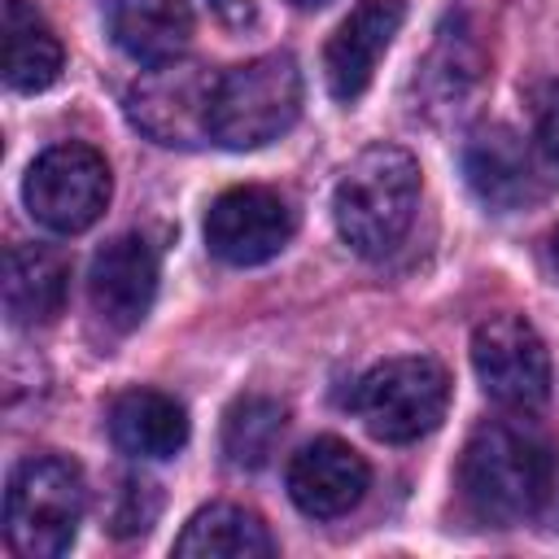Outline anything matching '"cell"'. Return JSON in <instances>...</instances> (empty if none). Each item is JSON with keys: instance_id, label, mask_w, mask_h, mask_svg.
Instances as JSON below:
<instances>
[{"instance_id": "4", "label": "cell", "mask_w": 559, "mask_h": 559, "mask_svg": "<svg viewBox=\"0 0 559 559\" xmlns=\"http://www.w3.org/2000/svg\"><path fill=\"white\" fill-rule=\"evenodd\" d=\"M301 114V70L293 52H262L218 74L210 135L223 148H262L280 140Z\"/></svg>"}, {"instance_id": "13", "label": "cell", "mask_w": 559, "mask_h": 559, "mask_svg": "<svg viewBox=\"0 0 559 559\" xmlns=\"http://www.w3.org/2000/svg\"><path fill=\"white\" fill-rule=\"evenodd\" d=\"M371 485L367 459L341 437H314L288 463V498L310 520H336L362 502Z\"/></svg>"}, {"instance_id": "25", "label": "cell", "mask_w": 559, "mask_h": 559, "mask_svg": "<svg viewBox=\"0 0 559 559\" xmlns=\"http://www.w3.org/2000/svg\"><path fill=\"white\" fill-rule=\"evenodd\" d=\"M555 262H559V227H555Z\"/></svg>"}, {"instance_id": "11", "label": "cell", "mask_w": 559, "mask_h": 559, "mask_svg": "<svg viewBox=\"0 0 559 559\" xmlns=\"http://www.w3.org/2000/svg\"><path fill=\"white\" fill-rule=\"evenodd\" d=\"M87 297L105 328L135 332L157 297V258L144 236H114L96 249L87 271Z\"/></svg>"}, {"instance_id": "20", "label": "cell", "mask_w": 559, "mask_h": 559, "mask_svg": "<svg viewBox=\"0 0 559 559\" xmlns=\"http://www.w3.org/2000/svg\"><path fill=\"white\" fill-rule=\"evenodd\" d=\"M284 424H288V411L275 397H262V393L236 397L223 415V454H227V463L245 467V472L271 463V454L284 437Z\"/></svg>"}, {"instance_id": "23", "label": "cell", "mask_w": 559, "mask_h": 559, "mask_svg": "<svg viewBox=\"0 0 559 559\" xmlns=\"http://www.w3.org/2000/svg\"><path fill=\"white\" fill-rule=\"evenodd\" d=\"M223 22H231V26H249L253 22V0H205Z\"/></svg>"}, {"instance_id": "7", "label": "cell", "mask_w": 559, "mask_h": 559, "mask_svg": "<svg viewBox=\"0 0 559 559\" xmlns=\"http://www.w3.org/2000/svg\"><path fill=\"white\" fill-rule=\"evenodd\" d=\"M109 192H114L109 162L92 144H79V140L44 148L26 166V179H22V201L31 218L61 236L87 231L105 214Z\"/></svg>"}, {"instance_id": "5", "label": "cell", "mask_w": 559, "mask_h": 559, "mask_svg": "<svg viewBox=\"0 0 559 559\" xmlns=\"http://www.w3.org/2000/svg\"><path fill=\"white\" fill-rule=\"evenodd\" d=\"M354 415L376 441L406 445L428 437L450 406V376L428 354L384 358L354 384Z\"/></svg>"}, {"instance_id": "16", "label": "cell", "mask_w": 559, "mask_h": 559, "mask_svg": "<svg viewBox=\"0 0 559 559\" xmlns=\"http://www.w3.org/2000/svg\"><path fill=\"white\" fill-rule=\"evenodd\" d=\"M109 437L131 459H170L188 441V411L162 389H127L109 406Z\"/></svg>"}, {"instance_id": "2", "label": "cell", "mask_w": 559, "mask_h": 559, "mask_svg": "<svg viewBox=\"0 0 559 559\" xmlns=\"http://www.w3.org/2000/svg\"><path fill=\"white\" fill-rule=\"evenodd\" d=\"M419 210V166L397 144H367L336 179L332 218L358 258L393 253Z\"/></svg>"}, {"instance_id": "12", "label": "cell", "mask_w": 559, "mask_h": 559, "mask_svg": "<svg viewBox=\"0 0 559 559\" xmlns=\"http://www.w3.org/2000/svg\"><path fill=\"white\" fill-rule=\"evenodd\" d=\"M406 22V4L402 0H358L345 22L332 31L328 48H323V74H328V92L349 105L371 87V74L380 66V57L389 52L393 35Z\"/></svg>"}, {"instance_id": "14", "label": "cell", "mask_w": 559, "mask_h": 559, "mask_svg": "<svg viewBox=\"0 0 559 559\" xmlns=\"http://www.w3.org/2000/svg\"><path fill=\"white\" fill-rule=\"evenodd\" d=\"M70 297V258L52 245H13L4 253V314L17 328L52 323Z\"/></svg>"}, {"instance_id": "15", "label": "cell", "mask_w": 559, "mask_h": 559, "mask_svg": "<svg viewBox=\"0 0 559 559\" xmlns=\"http://www.w3.org/2000/svg\"><path fill=\"white\" fill-rule=\"evenodd\" d=\"M109 39L140 66H157L183 57L192 39L188 0H100Z\"/></svg>"}, {"instance_id": "24", "label": "cell", "mask_w": 559, "mask_h": 559, "mask_svg": "<svg viewBox=\"0 0 559 559\" xmlns=\"http://www.w3.org/2000/svg\"><path fill=\"white\" fill-rule=\"evenodd\" d=\"M288 4H297V9H319V4H328V0H288Z\"/></svg>"}, {"instance_id": "22", "label": "cell", "mask_w": 559, "mask_h": 559, "mask_svg": "<svg viewBox=\"0 0 559 559\" xmlns=\"http://www.w3.org/2000/svg\"><path fill=\"white\" fill-rule=\"evenodd\" d=\"M533 122H537V144L546 157L559 162V83H546L533 100Z\"/></svg>"}, {"instance_id": "6", "label": "cell", "mask_w": 559, "mask_h": 559, "mask_svg": "<svg viewBox=\"0 0 559 559\" xmlns=\"http://www.w3.org/2000/svg\"><path fill=\"white\" fill-rule=\"evenodd\" d=\"M218 74L205 61L170 57L157 66H144V74L127 87V118L140 135H148L162 148H197L210 135Z\"/></svg>"}, {"instance_id": "8", "label": "cell", "mask_w": 559, "mask_h": 559, "mask_svg": "<svg viewBox=\"0 0 559 559\" xmlns=\"http://www.w3.org/2000/svg\"><path fill=\"white\" fill-rule=\"evenodd\" d=\"M472 371L498 406L533 415L550 402V354L524 314H489L472 332Z\"/></svg>"}, {"instance_id": "17", "label": "cell", "mask_w": 559, "mask_h": 559, "mask_svg": "<svg viewBox=\"0 0 559 559\" xmlns=\"http://www.w3.org/2000/svg\"><path fill=\"white\" fill-rule=\"evenodd\" d=\"M0 57H4V83L13 92H44L57 83L66 66L57 31L26 0H4L0 9Z\"/></svg>"}, {"instance_id": "1", "label": "cell", "mask_w": 559, "mask_h": 559, "mask_svg": "<svg viewBox=\"0 0 559 559\" xmlns=\"http://www.w3.org/2000/svg\"><path fill=\"white\" fill-rule=\"evenodd\" d=\"M555 459L542 432L520 419H489L480 424L459 459V489L476 520L511 528L542 511L550 498Z\"/></svg>"}, {"instance_id": "10", "label": "cell", "mask_w": 559, "mask_h": 559, "mask_svg": "<svg viewBox=\"0 0 559 559\" xmlns=\"http://www.w3.org/2000/svg\"><path fill=\"white\" fill-rule=\"evenodd\" d=\"M463 175L472 183V192L498 210V214H511V210H524L533 201L546 197V179L537 170V157L533 148L502 122H489V127H476L463 144Z\"/></svg>"}, {"instance_id": "18", "label": "cell", "mask_w": 559, "mask_h": 559, "mask_svg": "<svg viewBox=\"0 0 559 559\" xmlns=\"http://www.w3.org/2000/svg\"><path fill=\"white\" fill-rule=\"evenodd\" d=\"M175 555L179 559H271L275 537L262 524V515L236 502H210L183 524V533L175 537Z\"/></svg>"}, {"instance_id": "21", "label": "cell", "mask_w": 559, "mask_h": 559, "mask_svg": "<svg viewBox=\"0 0 559 559\" xmlns=\"http://www.w3.org/2000/svg\"><path fill=\"white\" fill-rule=\"evenodd\" d=\"M162 511V493L153 480L144 476H122L118 489H114V507H109V533L114 537H135V533H148L153 520Z\"/></svg>"}, {"instance_id": "9", "label": "cell", "mask_w": 559, "mask_h": 559, "mask_svg": "<svg viewBox=\"0 0 559 559\" xmlns=\"http://www.w3.org/2000/svg\"><path fill=\"white\" fill-rule=\"evenodd\" d=\"M293 240V210L280 192L240 183L227 188L205 214V245L227 266L271 262Z\"/></svg>"}, {"instance_id": "3", "label": "cell", "mask_w": 559, "mask_h": 559, "mask_svg": "<svg viewBox=\"0 0 559 559\" xmlns=\"http://www.w3.org/2000/svg\"><path fill=\"white\" fill-rule=\"evenodd\" d=\"M87 485L74 459L31 454L13 467L4 493V537L26 559H57L74 546Z\"/></svg>"}, {"instance_id": "19", "label": "cell", "mask_w": 559, "mask_h": 559, "mask_svg": "<svg viewBox=\"0 0 559 559\" xmlns=\"http://www.w3.org/2000/svg\"><path fill=\"white\" fill-rule=\"evenodd\" d=\"M485 79V52L476 44V31L463 17H450L437 31V44L419 70V87H424V109H441V114H459L467 109L472 92Z\"/></svg>"}]
</instances>
